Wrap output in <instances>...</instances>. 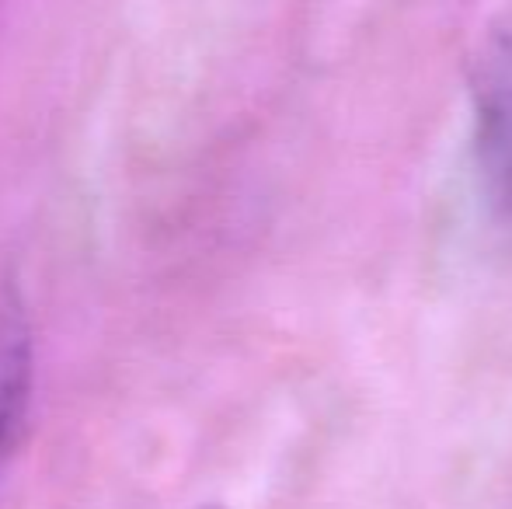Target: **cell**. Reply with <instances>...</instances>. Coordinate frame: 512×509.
<instances>
[{
	"mask_svg": "<svg viewBox=\"0 0 512 509\" xmlns=\"http://www.w3.org/2000/svg\"><path fill=\"white\" fill-rule=\"evenodd\" d=\"M474 175L488 213L512 224V14L492 21L471 56Z\"/></svg>",
	"mask_w": 512,
	"mask_h": 509,
	"instance_id": "1",
	"label": "cell"
},
{
	"mask_svg": "<svg viewBox=\"0 0 512 509\" xmlns=\"http://www.w3.org/2000/svg\"><path fill=\"white\" fill-rule=\"evenodd\" d=\"M35 391V332L21 290L0 279V471L11 461Z\"/></svg>",
	"mask_w": 512,
	"mask_h": 509,
	"instance_id": "2",
	"label": "cell"
},
{
	"mask_svg": "<svg viewBox=\"0 0 512 509\" xmlns=\"http://www.w3.org/2000/svg\"><path fill=\"white\" fill-rule=\"evenodd\" d=\"M199 509H223V506H216V503H206V506H199Z\"/></svg>",
	"mask_w": 512,
	"mask_h": 509,
	"instance_id": "3",
	"label": "cell"
}]
</instances>
